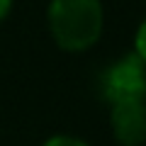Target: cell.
<instances>
[{"mask_svg": "<svg viewBox=\"0 0 146 146\" xmlns=\"http://www.w3.org/2000/svg\"><path fill=\"white\" fill-rule=\"evenodd\" d=\"M42 146H88L83 139H76V136H66V134H58V136H51L46 139Z\"/></svg>", "mask_w": 146, "mask_h": 146, "instance_id": "277c9868", "label": "cell"}, {"mask_svg": "<svg viewBox=\"0 0 146 146\" xmlns=\"http://www.w3.org/2000/svg\"><path fill=\"white\" fill-rule=\"evenodd\" d=\"M12 3H15V0H0V22H3L7 15H10V10H12Z\"/></svg>", "mask_w": 146, "mask_h": 146, "instance_id": "8992f818", "label": "cell"}, {"mask_svg": "<svg viewBox=\"0 0 146 146\" xmlns=\"http://www.w3.org/2000/svg\"><path fill=\"white\" fill-rule=\"evenodd\" d=\"M49 29L63 51H85L102 34V5L100 0H51Z\"/></svg>", "mask_w": 146, "mask_h": 146, "instance_id": "6da1fadb", "label": "cell"}, {"mask_svg": "<svg viewBox=\"0 0 146 146\" xmlns=\"http://www.w3.org/2000/svg\"><path fill=\"white\" fill-rule=\"evenodd\" d=\"M134 46H136V56L146 63V20L139 25V32H136V39H134Z\"/></svg>", "mask_w": 146, "mask_h": 146, "instance_id": "5b68a950", "label": "cell"}, {"mask_svg": "<svg viewBox=\"0 0 146 146\" xmlns=\"http://www.w3.org/2000/svg\"><path fill=\"white\" fill-rule=\"evenodd\" d=\"M100 90L110 105L146 102V63L136 54H127L100 73Z\"/></svg>", "mask_w": 146, "mask_h": 146, "instance_id": "7a4b0ae2", "label": "cell"}, {"mask_svg": "<svg viewBox=\"0 0 146 146\" xmlns=\"http://www.w3.org/2000/svg\"><path fill=\"white\" fill-rule=\"evenodd\" d=\"M115 141L122 146H141L146 141V102H117L110 112Z\"/></svg>", "mask_w": 146, "mask_h": 146, "instance_id": "3957f363", "label": "cell"}]
</instances>
